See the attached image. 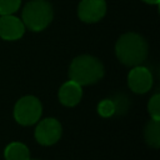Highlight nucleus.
Wrapping results in <instances>:
<instances>
[{"instance_id":"1","label":"nucleus","mask_w":160,"mask_h":160,"mask_svg":"<svg viewBox=\"0 0 160 160\" xmlns=\"http://www.w3.org/2000/svg\"><path fill=\"white\" fill-rule=\"evenodd\" d=\"M149 46L146 40L136 32L121 35L115 44V54L119 61L126 66L140 65L148 56Z\"/></svg>"},{"instance_id":"2","label":"nucleus","mask_w":160,"mask_h":160,"mask_svg":"<svg viewBox=\"0 0 160 160\" xmlns=\"http://www.w3.org/2000/svg\"><path fill=\"white\" fill-rule=\"evenodd\" d=\"M102 62L91 55L76 56L69 68L70 80L78 82L79 85H90L99 81L104 76Z\"/></svg>"},{"instance_id":"3","label":"nucleus","mask_w":160,"mask_h":160,"mask_svg":"<svg viewBox=\"0 0 160 160\" xmlns=\"http://www.w3.org/2000/svg\"><path fill=\"white\" fill-rule=\"evenodd\" d=\"M54 18L52 6L48 0H31L26 2L21 12V21L31 31L46 29Z\"/></svg>"},{"instance_id":"4","label":"nucleus","mask_w":160,"mask_h":160,"mask_svg":"<svg viewBox=\"0 0 160 160\" xmlns=\"http://www.w3.org/2000/svg\"><path fill=\"white\" fill-rule=\"evenodd\" d=\"M42 112V108L40 100L35 96H24L19 99L14 106V118L15 120L24 126L35 124Z\"/></svg>"},{"instance_id":"5","label":"nucleus","mask_w":160,"mask_h":160,"mask_svg":"<svg viewBox=\"0 0 160 160\" xmlns=\"http://www.w3.org/2000/svg\"><path fill=\"white\" fill-rule=\"evenodd\" d=\"M61 136V125L54 118L41 120L35 129V139L39 144L49 146L55 144Z\"/></svg>"},{"instance_id":"6","label":"nucleus","mask_w":160,"mask_h":160,"mask_svg":"<svg viewBox=\"0 0 160 160\" xmlns=\"http://www.w3.org/2000/svg\"><path fill=\"white\" fill-rule=\"evenodd\" d=\"M106 14L105 0H81L78 6V16L86 24L100 21Z\"/></svg>"},{"instance_id":"7","label":"nucleus","mask_w":160,"mask_h":160,"mask_svg":"<svg viewBox=\"0 0 160 160\" xmlns=\"http://www.w3.org/2000/svg\"><path fill=\"white\" fill-rule=\"evenodd\" d=\"M128 85L136 94H144L152 86V75L144 66H134L128 75Z\"/></svg>"},{"instance_id":"8","label":"nucleus","mask_w":160,"mask_h":160,"mask_svg":"<svg viewBox=\"0 0 160 160\" xmlns=\"http://www.w3.org/2000/svg\"><path fill=\"white\" fill-rule=\"evenodd\" d=\"M25 32V26L22 21L14 16L12 14L10 15H1L0 16V38L4 40H18L20 39Z\"/></svg>"},{"instance_id":"9","label":"nucleus","mask_w":160,"mask_h":160,"mask_svg":"<svg viewBox=\"0 0 160 160\" xmlns=\"http://www.w3.org/2000/svg\"><path fill=\"white\" fill-rule=\"evenodd\" d=\"M81 96H82L81 85H79L72 80L62 84V86L59 90V100L65 106H75L81 100Z\"/></svg>"},{"instance_id":"10","label":"nucleus","mask_w":160,"mask_h":160,"mask_svg":"<svg viewBox=\"0 0 160 160\" xmlns=\"http://www.w3.org/2000/svg\"><path fill=\"white\" fill-rule=\"evenodd\" d=\"M144 136H145V141L148 142L149 146L154 148V149H159L160 148V122L159 120H154L151 119L144 130Z\"/></svg>"},{"instance_id":"11","label":"nucleus","mask_w":160,"mask_h":160,"mask_svg":"<svg viewBox=\"0 0 160 160\" xmlns=\"http://www.w3.org/2000/svg\"><path fill=\"white\" fill-rule=\"evenodd\" d=\"M5 159L6 160H29L30 152L29 149L21 142H11L5 149Z\"/></svg>"},{"instance_id":"12","label":"nucleus","mask_w":160,"mask_h":160,"mask_svg":"<svg viewBox=\"0 0 160 160\" xmlns=\"http://www.w3.org/2000/svg\"><path fill=\"white\" fill-rule=\"evenodd\" d=\"M21 0H0V15H10L20 9Z\"/></svg>"},{"instance_id":"13","label":"nucleus","mask_w":160,"mask_h":160,"mask_svg":"<svg viewBox=\"0 0 160 160\" xmlns=\"http://www.w3.org/2000/svg\"><path fill=\"white\" fill-rule=\"evenodd\" d=\"M148 111L154 120H160V95L156 92L151 96L149 104H148Z\"/></svg>"},{"instance_id":"14","label":"nucleus","mask_w":160,"mask_h":160,"mask_svg":"<svg viewBox=\"0 0 160 160\" xmlns=\"http://www.w3.org/2000/svg\"><path fill=\"white\" fill-rule=\"evenodd\" d=\"M98 112L102 118H110V116H112L115 114V105H114L112 100L104 99L102 101H100L99 105H98Z\"/></svg>"},{"instance_id":"15","label":"nucleus","mask_w":160,"mask_h":160,"mask_svg":"<svg viewBox=\"0 0 160 160\" xmlns=\"http://www.w3.org/2000/svg\"><path fill=\"white\" fill-rule=\"evenodd\" d=\"M112 102L115 105V114H120V112H125V110L128 109V99L125 95L120 94V95H115V98L112 99Z\"/></svg>"},{"instance_id":"16","label":"nucleus","mask_w":160,"mask_h":160,"mask_svg":"<svg viewBox=\"0 0 160 160\" xmlns=\"http://www.w3.org/2000/svg\"><path fill=\"white\" fill-rule=\"evenodd\" d=\"M142 1L149 4V5H158L160 2V0H142Z\"/></svg>"},{"instance_id":"17","label":"nucleus","mask_w":160,"mask_h":160,"mask_svg":"<svg viewBox=\"0 0 160 160\" xmlns=\"http://www.w3.org/2000/svg\"><path fill=\"white\" fill-rule=\"evenodd\" d=\"M29 160H30V159H29Z\"/></svg>"}]
</instances>
